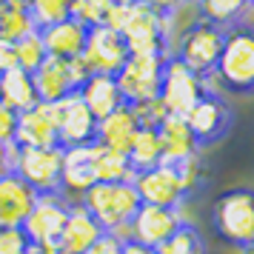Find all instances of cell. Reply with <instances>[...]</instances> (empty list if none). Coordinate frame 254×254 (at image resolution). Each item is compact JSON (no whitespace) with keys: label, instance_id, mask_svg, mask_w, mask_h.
<instances>
[{"label":"cell","instance_id":"cell-1","mask_svg":"<svg viewBox=\"0 0 254 254\" xmlns=\"http://www.w3.org/2000/svg\"><path fill=\"white\" fill-rule=\"evenodd\" d=\"M106 234H115L117 240H131L128 223L140 208V197L131 183H94L77 200Z\"/></svg>","mask_w":254,"mask_h":254},{"label":"cell","instance_id":"cell-2","mask_svg":"<svg viewBox=\"0 0 254 254\" xmlns=\"http://www.w3.org/2000/svg\"><path fill=\"white\" fill-rule=\"evenodd\" d=\"M208 80H217L226 92L249 94L254 86V37L249 26L226 29L223 49Z\"/></svg>","mask_w":254,"mask_h":254},{"label":"cell","instance_id":"cell-3","mask_svg":"<svg viewBox=\"0 0 254 254\" xmlns=\"http://www.w3.org/2000/svg\"><path fill=\"white\" fill-rule=\"evenodd\" d=\"M211 226L220 237L237 249H252L254 243V197L249 189H231L214 200Z\"/></svg>","mask_w":254,"mask_h":254},{"label":"cell","instance_id":"cell-4","mask_svg":"<svg viewBox=\"0 0 254 254\" xmlns=\"http://www.w3.org/2000/svg\"><path fill=\"white\" fill-rule=\"evenodd\" d=\"M163 63H166L163 55H128L126 63L115 74L123 103L134 106L140 100H151L160 94Z\"/></svg>","mask_w":254,"mask_h":254},{"label":"cell","instance_id":"cell-5","mask_svg":"<svg viewBox=\"0 0 254 254\" xmlns=\"http://www.w3.org/2000/svg\"><path fill=\"white\" fill-rule=\"evenodd\" d=\"M69 208L71 203L60 191L37 194L23 220V226H20L29 246H55L60 231H63V223L69 217Z\"/></svg>","mask_w":254,"mask_h":254},{"label":"cell","instance_id":"cell-6","mask_svg":"<svg viewBox=\"0 0 254 254\" xmlns=\"http://www.w3.org/2000/svg\"><path fill=\"white\" fill-rule=\"evenodd\" d=\"M60 157H63L60 146H52V149H20L17 146L12 172L35 194H52V191H60Z\"/></svg>","mask_w":254,"mask_h":254},{"label":"cell","instance_id":"cell-7","mask_svg":"<svg viewBox=\"0 0 254 254\" xmlns=\"http://www.w3.org/2000/svg\"><path fill=\"white\" fill-rule=\"evenodd\" d=\"M203 89V77L186 66L180 58H166L163 63V77H160V103L166 106L169 115L183 117L191 106L200 100Z\"/></svg>","mask_w":254,"mask_h":254},{"label":"cell","instance_id":"cell-8","mask_svg":"<svg viewBox=\"0 0 254 254\" xmlns=\"http://www.w3.org/2000/svg\"><path fill=\"white\" fill-rule=\"evenodd\" d=\"M223 37H226V29L208 23V20H197V23L183 35L174 58H180L194 74L208 77V74L214 71V63H217V58H220Z\"/></svg>","mask_w":254,"mask_h":254},{"label":"cell","instance_id":"cell-9","mask_svg":"<svg viewBox=\"0 0 254 254\" xmlns=\"http://www.w3.org/2000/svg\"><path fill=\"white\" fill-rule=\"evenodd\" d=\"M52 115H55V128H58V146L60 149L94 143L97 120H94L92 112L83 106L77 92H71V94H66V97H60L58 103H52Z\"/></svg>","mask_w":254,"mask_h":254},{"label":"cell","instance_id":"cell-10","mask_svg":"<svg viewBox=\"0 0 254 254\" xmlns=\"http://www.w3.org/2000/svg\"><path fill=\"white\" fill-rule=\"evenodd\" d=\"M134 191H137L140 203L143 206H160V208H180L183 206L186 194L183 183L177 177V169L169 166V163H160L154 169H146V172L134 174Z\"/></svg>","mask_w":254,"mask_h":254},{"label":"cell","instance_id":"cell-11","mask_svg":"<svg viewBox=\"0 0 254 254\" xmlns=\"http://www.w3.org/2000/svg\"><path fill=\"white\" fill-rule=\"evenodd\" d=\"M189 131L194 134L197 146H211L217 143L231 126V109L226 106V100L214 92H203L189 112L183 115Z\"/></svg>","mask_w":254,"mask_h":254},{"label":"cell","instance_id":"cell-12","mask_svg":"<svg viewBox=\"0 0 254 254\" xmlns=\"http://www.w3.org/2000/svg\"><path fill=\"white\" fill-rule=\"evenodd\" d=\"M126 58H128V49L117 32L106 29V26H94V29L86 32L80 60L86 63L89 74H112L115 77L120 66L126 63Z\"/></svg>","mask_w":254,"mask_h":254},{"label":"cell","instance_id":"cell-13","mask_svg":"<svg viewBox=\"0 0 254 254\" xmlns=\"http://www.w3.org/2000/svg\"><path fill=\"white\" fill-rule=\"evenodd\" d=\"M120 37L126 43L128 55H163V40H160V14L151 12L149 6H143L137 0H131V9Z\"/></svg>","mask_w":254,"mask_h":254},{"label":"cell","instance_id":"cell-14","mask_svg":"<svg viewBox=\"0 0 254 254\" xmlns=\"http://www.w3.org/2000/svg\"><path fill=\"white\" fill-rule=\"evenodd\" d=\"M97 183L94 177V143L63 149L60 157V194L69 203H77L89 186Z\"/></svg>","mask_w":254,"mask_h":254},{"label":"cell","instance_id":"cell-15","mask_svg":"<svg viewBox=\"0 0 254 254\" xmlns=\"http://www.w3.org/2000/svg\"><path fill=\"white\" fill-rule=\"evenodd\" d=\"M12 143L20 149H52V146H58L52 103H35L32 109L20 112Z\"/></svg>","mask_w":254,"mask_h":254},{"label":"cell","instance_id":"cell-16","mask_svg":"<svg viewBox=\"0 0 254 254\" xmlns=\"http://www.w3.org/2000/svg\"><path fill=\"white\" fill-rule=\"evenodd\" d=\"M183 223L180 208H160V206H143L134 211V217L128 223V234L131 240L143 243L149 249H157L169 234H174V229Z\"/></svg>","mask_w":254,"mask_h":254},{"label":"cell","instance_id":"cell-17","mask_svg":"<svg viewBox=\"0 0 254 254\" xmlns=\"http://www.w3.org/2000/svg\"><path fill=\"white\" fill-rule=\"evenodd\" d=\"M32 83L40 103H58L60 97L77 92V83L71 77L69 60L60 58H46L35 71H32Z\"/></svg>","mask_w":254,"mask_h":254},{"label":"cell","instance_id":"cell-18","mask_svg":"<svg viewBox=\"0 0 254 254\" xmlns=\"http://www.w3.org/2000/svg\"><path fill=\"white\" fill-rule=\"evenodd\" d=\"M137 117L131 115V109L126 103L117 106L112 115H106L97 120V128H94V143L97 146H106V149L112 151H120V154H126L128 146H131V140L137 134Z\"/></svg>","mask_w":254,"mask_h":254},{"label":"cell","instance_id":"cell-19","mask_svg":"<svg viewBox=\"0 0 254 254\" xmlns=\"http://www.w3.org/2000/svg\"><path fill=\"white\" fill-rule=\"evenodd\" d=\"M37 32H40V40H43V49H46L49 58L71 60V58H80L89 29L83 23H77L74 17H66V20L43 26V29H37Z\"/></svg>","mask_w":254,"mask_h":254},{"label":"cell","instance_id":"cell-20","mask_svg":"<svg viewBox=\"0 0 254 254\" xmlns=\"http://www.w3.org/2000/svg\"><path fill=\"white\" fill-rule=\"evenodd\" d=\"M100 234H103V229L97 226V220H94L80 203H71L69 217L63 223V231H60V237H58L55 246H58L63 254H83Z\"/></svg>","mask_w":254,"mask_h":254},{"label":"cell","instance_id":"cell-21","mask_svg":"<svg viewBox=\"0 0 254 254\" xmlns=\"http://www.w3.org/2000/svg\"><path fill=\"white\" fill-rule=\"evenodd\" d=\"M35 191L17 177L14 172H9L0 180V226L9 229H20L23 226L29 208L35 203Z\"/></svg>","mask_w":254,"mask_h":254},{"label":"cell","instance_id":"cell-22","mask_svg":"<svg viewBox=\"0 0 254 254\" xmlns=\"http://www.w3.org/2000/svg\"><path fill=\"white\" fill-rule=\"evenodd\" d=\"M157 137H160V151H163V163H180L186 157L197 154V140L189 131L186 120L180 115H166L163 123L157 126Z\"/></svg>","mask_w":254,"mask_h":254},{"label":"cell","instance_id":"cell-23","mask_svg":"<svg viewBox=\"0 0 254 254\" xmlns=\"http://www.w3.org/2000/svg\"><path fill=\"white\" fill-rule=\"evenodd\" d=\"M77 97H80L83 106L92 112L94 120L112 115L117 106H123L120 89H117V83H115V77H112V74H89V77L80 83Z\"/></svg>","mask_w":254,"mask_h":254},{"label":"cell","instance_id":"cell-24","mask_svg":"<svg viewBox=\"0 0 254 254\" xmlns=\"http://www.w3.org/2000/svg\"><path fill=\"white\" fill-rule=\"evenodd\" d=\"M203 20L200 9H197V0H180L174 9H169L166 14H160V40H163V58H174L177 46L183 35L197 23Z\"/></svg>","mask_w":254,"mask_h":254},{"label":"cell","instance_id":"cell-25","mask_svg":"<svg viewBox=\"0 0 254 254\" xmlns=\"http://www.w3.org/2000/svg\"><path fill=\"white\" fill-rule=\"evenodd\" d=\"M0 103L9 106L12 112H26V109H32L37 100V92H35V83H32V74L23 69H9L0 74Z\"/></svg>","mask_w":254,"mask_h":254},{"label":"cell","instance_id":"cell-26","mask_svg":"<svg viewBox=\"0 0 254 254\" xmlns=\"http://www.w3.org/2000/svg\"><path fill=\"white\" fill-rule=\"evenodd\" d=\"M197 9L203 20L220 29H231V26H246L252 14V0H197Z\"/></svg>","mask_w":254,"mask_h":254},{"label":"cell","instance_id":"cell-27","mask_svg":"<svg viewBox=\"0 0 254 254\" xmlns=\"http://www.w3.org/2000/svg\"><path fill=\"white\" fill-rule=\"evenodd\" d=\"M94 177H97V183H131L134 169L126 154L94 143Z\"/></svg>","mask_w":254,"mask_h":254},{"label":"cell","instance_id":"cell-28","mask_svg":"<svg viewBox=\"0 0 254 254\" xmlns=\"http://www.w3.org/2000/svg\"><path fill=\"white\" fill-rule=\"evenodd\" d=\"M126 157H128V163H131L134 174L160 166V163H163V151H160L157 128L140 126L137 134H134V140H131V146H128V151H126Z\"/></svg>","mask_w":254,"mask_h":254},{"label":"cell","instance_id":"cell-29","mask_svg":"<svg viewBox=\"0 0 254 254\" xmlns=\"http://www.w3.org/2000/svg\"><path fill=\"white\" fill-rule=\"evenodd\" d=\"M37 26L32 20V14L26 6L17 3H3L0 6V40L6 43H17L20 37H26L29 32H35Z\"/></svg>","mask_w":254,"mask_h":254},{"label":"cell","instance_id":"cell-30","mask_svg":"<svg viewBox=\"0 0 254 254\" xmlns=\"http://www.w3.org/2000/svg\"><path fill=\"white\" fill-rule=\"evenodd\" d=\"M154 254H206V243L200 237V231L191 223H180L174 234H169L166 240L154 249Z\"/></svg>","mask_w":254,"mask_h":254},{"label":"cell","instance_id":"cell-31","mask_svg":"<svg viewBox=\"0 0 254 254\" xmlns=\"http://www.w3.org/2000/svg\"><path fill=\"white\" fill-rule=\"evenodd\" d=\"M12 49H14V66H17V69H23V71H29V74H32V71H35L37 66L49 58L37 29H35V32H29L26 37H20L17 43H12Z\"/></svg>","mask_w":254,"mask_h":254},{"label":"cell","instance_id":"cell-32","mask_svg":"<svg viewBox=\"0 0 254 254\" xmlns=\"http://www.w3.org/2000/svg\"><path fill=\"white\" fill-rule=\"evenodd\" d=\"M71 3L74 0H29V14L37 29H43L71 17Z\"/></svg>","mask_w":254,"mask_h":254},{"label":"cell","instance_id":"cell-33","mask_svg":"<svg viewBox=\"0 0 254 254\" xmlns=\"http://www.w3.org/2000/svg\"><path fill=\"white\" fill-rule=\"evenodd\" d=\"M109 6H112V0H74L71 3V17L77 23H83L86 29H94V26H103Z\"/></svg>","mask_w":254,"mask_h":254},{"label":"cell","instance_id":"cell-34","mask_svg":"<svg viewBox=\"0 0 254 254\" xmlns=\"http://www.w3.org/2000/svg\"><path fill=\"white\" fill-rule=\"evenodd\" d=\"M128 109H131V115L137 117L140 126H146V128H157V126L163 123V117L169 115V112H166V106L160 103V97H151V100H140V103L128 106Z\"/></svg>","mask_w":254,"mask_h":254},{"label":"cell","instance_id":"cell-35","mask_svg":"<svg viewBox=\"0 0 254 254\" xmlns=\"http://www.w3.org/2000/svg\"><path fill=\"white\" fill-rule=\"evenodd\" d=\"M29 240L20 229H9V226H0V254H26Z\"/></svg>","mask_w":254,"mask_h":254},{"label":"cell","instance_id":"cell-36","mask_svg":"<svg viewBox=\"0 0 254 254\" xmlns=\"http://www.w3.org/2000/svg\"><path fill=\"white\" fill-rule=\"evenodd\" d=\"M128 9H131V0H112V6H109V12H106L103 26L120 35V29H123V23H126V17H128Z\"/></svg>","mask_w":254,"mask_h":254},{"label":"cell","instance_id":"cell-37","mask_svg":"<svg viewBox=\"0 0 254 254\" xmlns=\"http://www.w3.org/2000/svg\"><path fill=\"white\" fill-rule=\"evenodd\" d=\"M120 249H123V240H117L115 234H106L103 231L83 254H120Z\"/></svg>","mask_w":254,"mask_h":254},{"label":"cell","instance_id":"cell-38","mask_svg":"<svg viewBox=\"0 0 254 254\" xmlns=\"http://www.w3.org/2000/svg\"><path fill=\"white\" fill-rule=\"evenodd\" d=\"M14 126H17V112L0 103V143H12L14 140Z\"/></svg>","mask_w":254,"mask_h":254},{"label":"cell","instance_id":"cell-39","mask_svg":"<svg viewBox=\"0 0 254 254\" xmlns=\"http://www.w3.org/2000/svg\"><path fill=\"white\" fill-rule=\"evenodd\" d=\"M14 154H17V146L14 143H0V180L12 172Z\"/></svg>","mask_w":254,"mask_h":254},{"label":"cell","instance_id":"cell-40","mask_svg":"<svg viewBox=\"0 0 254 254\" xmlns=\"http://www.w3.org/2000/svg\"><path fill=\"white\" fill-rule=\"evenodd\" d=\"M9 69H14V49H12V43L0 40V74Z\"/></svg>","mask_w":254,"mask_h":254},{"label":"cell","instance_id":"cell-41","mask_svg":"<svg viewBox=\"0 0 254 254\" xmlns=\"http://www.w3.org/2000/svg\"><path fill=\"white\" fill-rule=\"evenodd\" d=\"M137 3H143V6H149L151 12H157V14H166L169 9H174L180 0H137Z\"/></svg>","mask_w":254,"mask_h":254},{"label":"cell","instance_id":"cell-42","mask_svg":"<svg viewBox=\"0 0 254 254\" xmlns=\"http://www.w3.org/2000/svg\"><path fill=\"white\" fill-rule=\"evenodd\" d=\"M120 254H154V249H149V246H143L137 240H126L123 249H120Z\"/></svg>","mask_w":254,"mask_h":254},{"label":"cell","instance_id":"cell-43","mask_svg":"<svg viewBox=\"0 0 254 254\" xmlns=\"http://www.w3.org/2000/svg\"><path fill=\"white\" fill-rule=\"evenodd\" d=\"M26 254H63L58 246H29Z\"/></svg>","mask_w":254,"mask_h":254},{"label":"cell","instance_id":"cell-44","mask_svg":"<svg viewBox=\"0 0 254 254\" xmlns=\"http://www.w3.org/2000/svg\"><path fill=\"white\" fill-rule=\"evenodd\" d=\"M23 3H26V9H29V0H23Z\"/></svg>","mask_w":254,"mask_h":254},{"label":"cell","instance_id":"cell-45","mask_svg":"<svg viewBox=\"0 0 254 254\" xmlns=\"http://www.w3.org/2000/svg\"><path fill=\"white\" fill-rule=\"evenodd\" d=\"M0 6H3V0H0Z\"/></svg>","mask_w":254,"mask_h":254}]
</instances>
